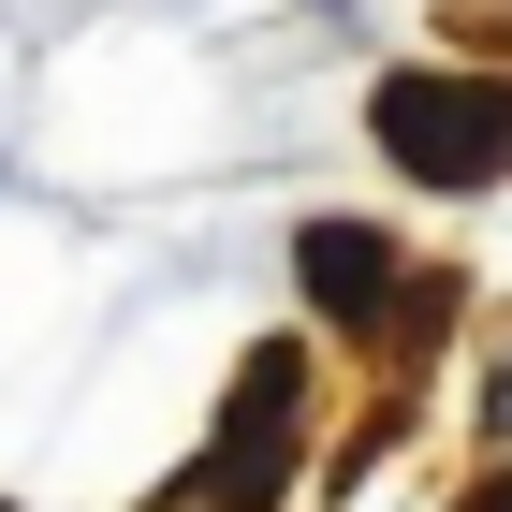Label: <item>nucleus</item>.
Listing matches in <instances>:
<instances>
[{
	"instance_id": "obj_1",
	"label": "nucleus",
	"mask_w": 512,
	"mask_h": 512,
	"mask_svg": "<svg viewBox=\"0 0 512 512\" xmlns=\"http://www.w3.org/2000/svg\"><path fill=\"white\" fill-rule=\"evenodd\" d=\"M366 118H381V147L410 161L425 191H483V176L512 161V88L498 74H395Z\"/></svg>"
},
{
	"instance_id": "obj_2",
	"label": "nucleus",
	"mask_w": 512,
	"mask_h": 512,
	"mask_svg": "<svg viewBox=\"0 0 512 512\" xmlns=\"http://www.w3.org/2000/svg\"><path fill=\"white\" fill-rule=\"evenodd\" d=\"M293 425H308V352H249L235 366V425H220V454H205V498L264 512L278 469H293Z\"/></svg>"
},
{
	"instance_id": "obj_3",
	"label": "nucleus",
	"mask_w": 512,
	"mask_h": 512,
	"mask_svg": "<svg viewBox=\"0 0 512 512\" xmlns=\"http://www.w3.org/2000/svg\"><path fill=\"white\" fill-rule=\"evenodd\" d=\"M293 278H308V308H337V322L395 308V249L366 235V220H308V235H293Z\"/></svg>"
},
{
	"instance_id": "obj_4",
	"label": "nucleus",
	"mask_w": 512,
	"mask_h": 512,
	"mask_svg": "<svg viewBox=\"0 0 512 512\" xmlns=\"http://www.w3.org/2000/svg\"><path fill=\"white\" fill-rule=\"evenodd\" d=\"M483 512H512V483H483Z\"/></svg>"
}]
</instances>
